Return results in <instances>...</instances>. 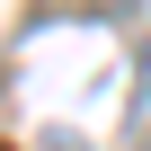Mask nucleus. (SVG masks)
<instances>
[{
	"mask_svg": "<svg viewBox=\"0 0 151 151\" xmlns=\"http://www.w3.org/2000/svg\"><path fill=\"white\" fill-rule=\"evenodd\" d=\"M133 151H151V45H142V71H133Z\"/></svg>",
	"mask_w": 151,
	"mask_h": 151,
	"instance_id": "obj_1",
	"label": "nucleus"
},
{
	"mask_svg": "<svg viewBox=\"0 0 151 151\" xmlns=\"http://www.w3.org/2000/svg\"><path fill=\"white\" fill-rule=\"evenodd\" d=\"M0 151H9V142H0Z\"/></svg>",
	"mask_w": 151,
	"mask_h": 151,
	"instance_id": "obj_2",
	"label": "nucleus"
}]
</instances>
